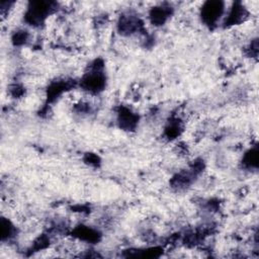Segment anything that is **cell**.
<instances>
[{
	"instance_id": "1",
	"label": "cell",
	"mask_w": 259,
	"mask_h": 259,
	"mask_svg": "<svg viewBox=\"0 0 259 259\" xmlns=\"http://www.w3.org/2000/svg\"><path fill=\"white\" fill-rule=\"evenodd\" d=\"M223 3L207 2L202 8V18L207 24L214 23L223 13Z\"/></svg>"
}]
</instances>
